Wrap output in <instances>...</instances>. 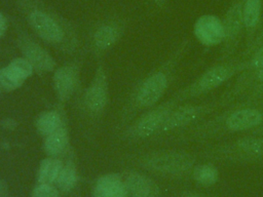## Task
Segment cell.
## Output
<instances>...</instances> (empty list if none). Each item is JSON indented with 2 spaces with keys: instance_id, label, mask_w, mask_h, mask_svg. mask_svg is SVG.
<instances>
[{
  "instance_id": "obj_10",
  "label": "cell",
  "mask_w": 263,
  "mask_h": 197,
  "mask_svg": "<svg viewBox=\"0 0 263 197\" xmlns=\"http://www.w3.org/2000/svg\"><path fill=\"white\" fill-rule=\"evenodd\" d=\"M93 197H129L124 181L118 174L108 173L100 176L93 188Z\"/></svg>"
},
{
  "instance_id": "obj_11",
  "label": "cell",
  "mask_w": 263,
  "mask_h": 197,
  "mask_svg": "<svg viewBox=\"0 0 263 197\" xmlns=\"http://www.w3.org/2000/svg\"><path fill=\"white\" fill-rule=\"evenodd\" d=\"M124 184L129 197H158V186L147 175L139 172H129Z\"/></svg>"
},
{
  "instance_id": "obj_24",
  "label": "cell",
  "mask_w": 263,
  "mask_h": 197,
  "mask_svg": "<svg viewBox=\"0 0 263 197\" xmlns=\"http://www.w3.org/2000/svg\"><path fill=\"white\" fill-rule=\"evenodd\" d=\"M32 197H60V191L52 184H38L32 191Z\"/></svg>"
},
{
  "instance_id": "obj_18",
  "label": "cell",
  "mask_w": 263,
  "mask_h": 197,
  "mask_svg": "<svg viewBox=\"0 0 263 197\" xmlns=\"http://www.w3.org/2000/svg\"><path fill=\"white\" fill-rule=\"evenodd\" d=\"M35 125L38 132L43 136H46L61 128L63 126V120L59 112L51 110L41 113L38 116Z\"/></svg>"
},
{
  "instance_id": "obj_4",
  "label": "cell",
  "mask_w": 263,
  "mask_h": 197,
  "mask_svg": "<svg viewBox=\"0 0 263 197\" xmlns=\"http://www.w3.org/2000/svg\"><path fill=\"white\" fill-rule=\"evenodd\" d=\"M175 108L176 101L171 100L151 109L146 114L137 119L126 129L125 136L128 139L140 140L157 133Z\"/></svg>"
},
{
  "instance_id": "obj_3",
  "label": "cell",
  "mask_w": 263,
  "mask_h": 197,
  "mask_svg": "<svg viewBox=\"0 0 263 197\" xmlns=\"http://www.w3.org/2000/svg\"><path fill=\"white\" fill-rule=\"evenodd\" d=\"M109 84L103 65H99L93 77L82 96V107L85 114L93 119L100 118L108 106Z\"/></svg>"
},
{
  "instance_id": "obj_26",
  "label": "cell",
  "mask_w": 263,
  "mask_h": 197,
  "mask_svg": "<svg viewBox=\"0 0 263 197\" xmlns=\"http://www.w3.org/2000/svg\"><path fill=\"white\" fill-rule=\"evenodd\" d=\"M7 29V22L6 18L4 17V15L0 12V38L5 34Z\"/></svg>"
},
{
  "instance_id": "obj_25",
  "label": "cell",
  "mask_w": 263,
  "mask_h": 197,
  "mask_svg": "<svg viewBox=\"0 0 263 197\" xmlns=\"http://www.w3.org/2000/svg\"><path fill=\"white\" fill-rule=\"evenodd\" d=\"M251 66L256 72L263 69V46L254 54L251 61Z\"/></svg>"
},
{
  "instance_id": "obj_21",
  "label": "cell",
  "mask_w": 263,
  "mask_h": 197,
  "mask_svg": "<svg viewBox=\"0 0 263 197\" xmlns=\"http://www.w3.org/2000/svg\"><path fill=\"white\" fill-rule=\"evenodd\" d=\"M219 172L211 164H200L193 169V179L200 185L210 186L218 181Z\"/></svg>"
},
{
  "instance_id": "obj_19",
  "label": "cell",
  "mask_w": 263,
  "mask_h": 197,
  "mask_svg": "<svg viewBox=\"0 0 263 197\" xmlns=\"http://www.w3.org/2000/svg\"><path fill=\"white\" fill-rule=\"evenodd\" d=\"M27 79L11 63L0 70V85L6 90H14L21 87Z\"/></svg>"
},
{
  "instance_id": "obj_6",
  "label": "cell",
  "mask_w": 263,
  "mask_h": 197,
  "mask_svg": "<svg viewBox=\"0 0 263 197\" xmlns=\"http://www.w3.org/2000/svg\"><path fill=\"white\" fill-rule=\"evenodd\" d=\"M79 81V67L77 64H67L54 70L52 76L53 89L61 104L66 103L75 92Z\"/></svg>"
},
{
  "instance_id": "obj_14",
  "label": "cell",
  "mask_w": 263,
  "mask_h": 197,
  "mask_svg": "<svg viewBox=\"0 0 263 197\" xmlns=\"http://www.w3.org/2000/svg\"><path fill=\"white\" fill-rule=\"evenodd\" d=\"M234 73L233 67L220 65L211 68L198 79L196 91H210L224 83Z\"/></svg>"
},
{
  "instance_id": "obj_2",
  "label": "cell",
  "mask_w": 263,
  "mask_h": 197,
  "mask_svg": "<svg viewBox=\"0 0 263 197\" xmlns=\"http://www.w3.org/2000/svg\"><path fill=\"white\" fill-rule=\"evenodd\" d=\"M194 164L191 155L177 151H160L146 155L142 160V165L150 170L180 175L189 171Z\"/></svg>"
},
{
  "instance_id": "obj_9",
  "label": "cell",
  "mask_w": 263,
  "mask_h": 197,
  "mask_svg": "<svg viewBox=\"0 0 263 197\" xmlns=\"http://www.w3.org/2000/svg\"><path fill=\"white\" fill-rule=\"evenodd\" d=\"M204 112L205 106H182L175 108L158 132H167L184 127L195 121Z\"/></svg>"
},
{
  "instance_id": "obj_29",
  "label": "cell",
  "mask_w": 263,
  "mask_h": 197,
  "mask_svg": "<svg viewBox=\"0 0 263 197\" xmlns=\"http://www.w3.org/2000/svg\"><path fill=\"white\" fill-rule=\"evenodd\" d=\"M0 189H1V187H0Z\"/></svg>"
},
{
  "instance_id": "obj_13",
  "label": "cell",
  "mask_w": 263,
  "mask_h": 197,
  "mask_svg": "<svg viewBox=\"0 0 263 197\" xmlns=\"http://www.w3.org/2000/svg\"><path fill=\"white\" fill-rule=\"evenodd\" d=\"M262 119L263 115L257 109H240L234 111L227 117L226 126L229 130L240 131L259 125Z\"/></svg>"
},
{
  "instance_id": "obj_5",
  "label": "cell",
  "mask_w": 263,
  "mask_h": 197,
  "mask_svg": "<svg viewBox=\"0 0 263 197\" xmlns=\"http://www.w3.org/2000/svg\"><path fill=\"white\" fill-rule=\"evenodd\" d=\"M28 22L35 33L47 43L59 45L64 42L65 32L51 15L40 9H34L28 14Z\"/></svg>"
},
{
  "instance_id": "obj_23",
  "label": "cell",
  "mask_w": 263,
  "mask_h": 197,
  "mask_svg": "<svg viewBox=\"0 0 263 197\" xmlns=\"http://www.w3.org/2000/svg\"><path fill=\"white\" fill-rule=\"evenodd\" d=\"M237 146L247 154L263 156V137H243L237 142Z\"/></svg>"
},
{
  "instance_id": "obj_27",
  "label": "cell",
  "mask_w": 263,
  "mask_h": 197,
  "mask_svg": "<svg viewBox=\"0 0 263 197\" xmlns=\"http://www.w3.org/2000/svg\"><path fill=\"white\" fill-rule=\"evenodd\" d=\"M256 73H257L258 79H259L261 82H263V69H261L260 71H258V72H256Z\"/></svg>"
},
{
  "instance_id": "obj_1",
  "label": "cell",
  "mask_w": 263,
  "mask_h": 197,
  "mask_svg": "<svg viewBox=\"0 0 263 197\" xmlns=\"http://www.w3.org/2000/svg\"><path fill=\"white\" fill-rule=\"evenodd\" d=\"M168 86V73L166 69H160L148 75L134 90L128 103V113L137 109L153 107L164 94Z\"/></svg>"
},
{
  "instance_id": "obj_28",
  "label": "cell",
  "mask_w": 263,
  "mask_h": 197,
  "mask_svg": "<svg viewBox=\"0 0 263 197\" xmlns=\"http://www.w3.org/2000/svg\"><path fill=\"white\" fill-rule=\"evenodd\" d=\"M184 197H200V196H198V195H193V194H190V195H186V196H184Z\"/></svg>"
},
{
  "instance_id": "obj_16",
  "label": "cell",
  "mask_w": 263,
  "mask_h": 197,
  "mask_svg": "<svg viewBox=\"0 0 263 197\" xmlns=\"http://www.w3.org/2000/svg\"><path fill=\"white\" fill-rule=\"evenodd\" d=\"M63 162L57 157L44 158L40 164L37 171V182L38 184H53L63 167Z\"/></svg>"
},
{
  "instance_id": "obj_12",
  "label": "cell",
  "mask_w": 263,
  "mask_h": 197,
  "mask_svg": "<svg viewBox=\"0 0 263 197\" xmlns=\"http://www.w3.org/2000/svg\"><path fill=\"white\" fill-rule=\"evenodd\" d=\"M123 30L120 25L109 23L98 27L91 38L92 48L96 52H104L111 48L121 37Z\"/></svg>"
},
{
  "instance_id": "obj_17",
  "label": "cell",
  "mask_w": 263,
  "mask_h": 197,
  "mask_svg": "<svg viewBox=\"0 0 263 197\" xmlns=\"http://www.w3.org/2000/svg\"><path fill=\"white\" fill-rule=\"evenodd\" d=\"M242 25H243L242 9L239 4H235L228 10L225 21L223 23L224 33H225L224 39L226 40L234 39L239 33Z\"/></svg>"
},
{
  "instance_id": "obj_7",
  "label": "cell",
  "mask_w": 263,
  "mask_h": 197,
  "mask_svg": "<svg viewBox=\"0 0 263 197\" xmlns=\"http://www.w3.org/2000/svg\"><path fill=\"white\" fill-rule=\"evenodd\" d=\"M18 43L23 56L29 61L35 71L39 73H46L55 70V61L39 43H36L34 40L27 37L21 38Z\"/></svg>"
},
{
  "instance_id": "obj_22",
  "label": "cell",
  "mask_w": 263,
  "mask_h": 197,
  "mask_svg": "<svg viewBox=\"0 0 263 197\" xmlns=\"http://www.w3.org/2000/svg\"><path fill=\"white\" fill-rule=\"evenodd\" d=\"M261 0H247L242 7L243 25L247 28H254L260 18Z\"/></svg>"
},
{
  "instance_id": "obj_20",
  "label": "cell",
  "mask_w": 263,
  "mask_h": 197,
  "mask_svg": "<svg viewBox=\"0 0 263 197\" xmlns=\"http://www.w3.org/2000/svg\"><path fill=\"white\" fill-rule=\"evenodd\" d=\"M77 183V169L73 162L69 161L63 165L57 181L55 185L59 190L62 192L71 191Z\"/></svg>"
},
{
  "instance_id": "obj_15",
  "label": "cell",
  "mask_w": 263,
  "mask_h": 197,
  "mask_svg": "<svg viewBox=\"0 0 263 197\" xmlns=\"http://www.w3.org/2000/svg\"><path fill=\"white\" fill-rule=\"evenodd\" d=\"M69 144V132L68 129L63 125L54 132L44 136L43 150L50 156L55 157L62 154Z\"/></svg>"
},
{
  "instance_id": "obj_8",
  "label": "cell",
  "mask_w": 263,
  "mask_h": 197,
  "mask_svg": "<svg viewBox=\"0 0 263 197\" xmlns=\"http://www.w3.org/2000/svg\"><path fill=\"white\" fill-rule=\"evenodd\" d=\"M194 35L203 45L214 46L224 40V26L221 19L214 14H204L194 24Z\"/></svg>"
}]
</instances>
